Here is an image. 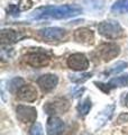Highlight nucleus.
Returning <instances> with one entry per match:
<instances>
[{
	"instance_id": "nucleus-1",
	"label": "nucleus",
	"mask_w": 128,
	"mask_h": 135,
	"mask_svg": "<svg viewBox=\"0 0 128 135\" xmlns=\"http://www.w3.org/2000/svg\"><path fill=\"white\" fill-rule=\"evenodd\" d=\"M82 12V8L76 5H64L58 7H46L38 9L34 12L33 17L37 19L43 18H54V19H65L70 17L78 16Z\"/></svg>"
},
{
	"instance_id": "nucleus-2",
	"label": "nucleus",
	"mask_w": 128,
	"mask_h": 135,
	"mask_svg": "<svg viewBox=\"0 0 128 135\" xmlns=\"http://www.w3.org/2000/svg\"><path fill=\"white\" fill-rule=\"evenodd\" d=\"M25 61L33 68H43L50 63L51 53L44 49H32L25 55Z\"/></svg>"
},
{
	"instance_id": "nucleus-3",
	"label": "nucleus",
	"mask_w": 128,
	"mask_h": 135,
	"mask_svg": "<svg viewBox=\"0 0 128 135\" xmlns=\"http://www.w3.org/2000/svg\"><path fill=\"white\" fill-rule=\"evenodd\" d=\"M99 34L108 40H117L124 36V28L116 20H105L98 26Z\"/></svg>"
},
{
	"instance_id": "nucleus-4",
	"label": "nucleus",
	"mask_w": 128,
	"mask_h": 135,
	"mask_svg": "<svg viewBox=\"0 0 128 135\" xmlns=\"http://www.w3.org/2000/svg\"><path fill=\"white\" fill-rule=\"evenodd\" d=\"M120 53V49L117 44L112 43H106L100 45L99 47H97V50L93 53V56L98 60H101L104 62H108L110 60H112L116 56L119 55Z\"/></svg>"
},
{
	"instance_id": "nucleus-5",
	"label": "nucleus",
	"mask_w": 128,
	"mask_h": 135,
	"mask_svg": "<svg viewBox=\"0 0 128 135\" xmlns=\"http://www.w3.org/2000/svg\"><path fill=\"white\" fill-rule=\"evenodd\" d=\"M70 108L69 101L64 98H56L53 100H50L45 104L44 110L48 115H58V114H64L67 112V109Z\"/></svg>"
},
{
	"instance_id": "nucleus-6",
	"label": "nucleus",
	"mask_w": 128,
	"mask_h": 135,
	"mask_svg": "<svg viewBox=\"0 0 128 135\" xmlns=\"http://www.w3.org/2000/svg\"><path fill=\"white\" fill-rule=\"evenodd\" d=\"M16 116L18 120L21 123H35L37 118V110L36 108L32 106H25V105H19L16 108Z\"/></svg>"
},
{
	"instance_id": "nucleus-7",
	"label": "nucleus",
	"mask_w": 128,
	"mask_h": 135,
	"mask_svg": "<svg viewBox=\"0 0 128 135\" xmlns=\"http://www.w3.org/2000/svg\"><path fill=\"white\" fill-rule=\"evenodd\" d=\"M67 66L74 71H84L89 68L88 57L82 53H74L67 57Z\"/></svg>"
},
{
	"instance_id": "nucleus-8",
	"label": "nucleus",
	"mask_w": 128,
	"mask_h": 135,
	"mask_svg": "<svg viewBox=\"0 0 128 135\" xmlns=\"http://www.w3.org/2000/svg\"><path fill=\"white\" fill-rule=\"evenodd\" d=\"M40 35L47 42H58L65 37L66 31L60 27H48L40 31Z\"/></svg>"
},
{
	"instance_id": "nucleus-9",
	"label": "nucleus",
	"mask_w": 128,
	"mask_h": 135,
	"mask_svg": "<svg viewBox=\"0 0 128 135\" xmlns=\"http://www.w3.org/2000/svg\"><path fill=\"white\" fill-rule=\"evenodd\" d=\"M73 38L75 42H78L80 44L83 45H92L95 43V34L91 29L89 28H79L76 29L73 34Z\"/></svg>"
},
{
	"instance_id": "nucleus-10",
	"label": "nucleus",
	"mask_w": 128,
	"mask_h": 135,
	"mask_svg": "<svg viewBox=\"0 0 128 135\" xmlns=\"http://www.w3.org/2000/svg\"><path fill=\"white\" fill-rule=\"evenodd\" d=\"M64 129H65V124L61 118L52 116L47 119V124H46L47 135H62Z\"/></svg>"
},
{
	"instance_id": "nucleus-11",
	"label": "nucleus",
	"mask_w": 128,
	"mask_h": 135,
	"mask_svg": "<svg viewBox=\"0 0 128 135\" xmlns=\"http://www.w3.org/2000/svg\"><path fill=\"white\" fill-rule=\"evenodd\" d=\"M18 99L27 103H33L38 98V92L37 89L32 84H24L20 89L16 92Z\"/></svg>"
},
{
	"instance_id": "nucleus-12",
	"label": "nucleus",
	"mask_w": 128,
	"mask_h": 135,
	"mask_svg": "<svg viewBox=\"0 0 128 135\" xmlns=\"http://www.w3.org/2000/svg\"><path fill=\"white\" fill-rule=\"evenodd\" d=\"M58 83V78L55 74H44L37 79V84L44 92L52 91Z\"/></svg>"
},
{
	"instance_id": "nucleus-13",
	"label": "nucleus",
	"mask_w": 128,
	"mask_h": 135,
	"mask_svg": "<svg viewBox=\"0 0 128 135\" xmlns=\"http://www.w3.org/2000/svg\"><path fill=\"white\" fill-rule=\"evenodd\" d=\"M0 40H1L2 46L3 45H9V44H12V43H16L17 41H19L20 35L16 31H14V29H2Z\"/></svg>"
},
{
	"instance_id": "nucleus-14",
	"label": "nucleus",
	"mask_w": 128,
	"mask_h": 135,
	"mask_svg": "<svg viewBox=\"0 0 128 135\" xmlns=\"http://www.w3.org/2000/svg\"><path fill=\"white\" fill-rule=\"evenodd\" d=\"M91 107H92V104H91L90 98H84L83 100H81L80 103H79L76 109H78L79 115L82 116V117H84V116H87L88 114H89Z\"/></svg>"
},
{
	"instance_id": "nucleus-15",
	"label": "nucleus",
	"mask_w": 128,
	"mask_h": 135,
	"mask_svg": "<svg viewBox=\"0 0 128 135\" xmlns=\"http://www.w3.org/2000/svg\"><path fill=\"white\" fill-rule=\"evenodd\" d=\"M127 84H128V74L121 75V77L112 78L108 82V86H109L110 89H112V88H118V87H125Z\"/></svg>"
},
{
	"instance_id": "nucleus-16",
	"label": "nucleus",
	"mask_w": 128,
	"mask_h": 135,
	"mask_svg": "<svg viewBox=\"0 0 128 135\" xmlns=\"http://www.w3.org/2000/svg\"><path fill=\"white\" fill-rule=\"evenodd\" d=\"M111 11L115 14H125L128 12V0H118L112 5Z\"/></svg>"
},
{
	"instance_id": "nucleus-17",
	"label": "nucleus",
	"mask_w": 128,
	"mask_h": 135,
	"mask_svg": "<svg viewBox=\"0 0 128 135\" xmlns=\"http://www.w3.org/2000/svg\"><path fill=\"white\" fill-rule=\"evenodd\" d=\"M25 84V80L23 78L20 77H16L14 79H11L9 83H8V90H9L10 92H17L21 87H23Z\"/></svg>"
},
{
	"instance_id": "nucleus-18",
	"label": "nucleus",
	"mask_w": 128,
	"mask_h": 135,
	"mask_svg": "<svg viewBox=\"0 0 128 135\" xmlns=\"http://www.w3.org/2000/svg\"><path fill=\"white\" fill-rule=\"evenodd\" d=\"M92 77V73H79V74H71L70 80L75 83H83Z\"/></svg>"
},
{
	"instance_id": "nucleus-19",
	"label": "nucleus",
	"mask_w": 128,
	"mask_h": 135,
	"mask_svg": "<svg viewBox=\"0 0 128 135\" xmlns=\"http://www.w3.org/2000/svg\"><path fill=\"white\" fill-rule=\"evenodd\" d=\"M114 109H115V106H107L104 110H102L100 114H99V117H102L101 118V124H105L107 120L111 117L112 113H114Z\"/></svg>"
},
{
	"instance_id": "nucleus-20",
	"label": "nucleus",
	"mask_w": 128,
	"mask_h": 135,
	"mask_svg": "<svg viewBox=\"0 0 128 135\" xmlns=\"http://www.w3.org/2000/svg\"><path fill=\"white\" fill-rule=\"evenodd\" d=\"M126 68H127V63H125V62H118L117 64H115L109 71H107V73H108V74H116V73L121 72V71L125 70Z\"/></svg>"
},
{
	"instance_id": "nucleus-21",
	"label": "nucleus",
	"mask_w": 128,
	"mask_h": 135,
	"mask_svg": "<svg viewBox=\"0 0 128 135\" xmlns=\"http://www.w3.org/2000/svg\"><path fill=\"white\" fill-rule=\"evenodd\" d=\"M29 135H44L42 125L40 123H34L29 129Z\"/></svg>"
},
{
	"instance_id": "nucleus-22",
	"label": "nucleus",
	"mask_w": 128,
	"mask_h": 135,
	"mask_svg": "<svg viewBox=\"0 0 128 135\" xmlns=\"http://www.w3.org/2000/svg\"><path fill=\"white\" fill-rule=\"evenodd\" d=\"M125 122H128V114L127 113H121L120 115L117 117V124H122Z\"/></svg>"
},
{
	"instance_id": "nucleus-23",
	"label": "nucleus",
	"mask_w": 128,
	"mask_h": 135,
	"mask_svg": "<svg viewBox=\"0 0 128 135\" xmlns=\"http://www.w3.org/2000/svg\"><path fill=\"white\" fill-rule=\"evenodd\" d=\"M8 11H9V14H11L12 16H17V14L19 12V9H18V7H16L14 5H10L9 7H8Z\"/></svg>"
},
{
	"instance_id": "nucleus-24",
	"label": "nucleus",
	"mask_w": 128,
	"mask_h": 135,
	"mask_svg": "<svg viewBox=\"0 0 128 135\" xmlns=\"http://www.w3.org/2000/svg\"><path fill=\"white\" fill-rule=\"evenodd\" d=\"M124 105H126V106L128 107V92H127V95L125 97V100H124Z\"/></svg>"
},
{
	"instance_id": "nucleus-25",
	"label": "nucleus",
	"mask_w": 128,
	"mask_h": 135,
	"mask_svg": "<svg viewBox=\"0 0 128 135\" xmlns=\"http://www.w3.org/2000/svg\"><path fill=\"white\" fill-rule=\"evenodd\" d=\"M84 135H89V134H84Z\"/></svg>"
}]
</instances>
